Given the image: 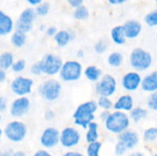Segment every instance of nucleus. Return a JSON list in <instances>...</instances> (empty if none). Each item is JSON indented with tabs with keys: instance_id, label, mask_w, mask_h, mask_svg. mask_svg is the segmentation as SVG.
I'll return each instance as SVG.
<instances>
[{
	"instance_id": "48",
	"label": "nucleus",
	"mask_w": 157,
	"mask_h": 156,
	"mask_svg": "<svg viewBox=\"0 0 157 156\" xmlns=\"http://www.w3.org/2000/svg\"><path fill=\"white\" fill-rule=\"evenodd\" d=\"M31 6H38L40 5V3H42L43 0H27Z\"/></svg>"
},
{
	"instance_id": "37",
	"label": "nucleus",
	"mask_w": 157,
	"mask_h": 156,
	"mask_svg": "<svg viewBox=\"0 0 157 156\" xmlns=\"http://www.w3.org/2000/svg\"><path fill=\"white\" fill-rule=\"evenodd\" d=\"M95 51L98 54H101L103 52H105L108 49V44L105 40H99L98 41L96 44H95V47H94Z\"/></svg>"
},
{
	"instance_id": "15",
	"label": "nucleus",
	"mask_w": 157,
	"mask_h": 156,
	"mask_svg": "<svg viewBox=\"0 0 157 156\" xmlns=\"http://www.w3.org/2000/svg\"><path fill=\"white\" fill-rule=\"evenodd\" d=\"M123 26L128 39L137 38L142 31V24L137 20H128Z\"/></svg>"
},
{
	"instance_id": "29",
	"label": "nucleus",
	"mask_w": 157,
	"mask_h": 156,
	"mask_svg": "<svg viewBox=\"0 0 157 156\" xmlns=\"http://www.w3.org/2000/svg\"><path fill=\"white\" fill-rule=\"evenodd\" d=\"M101 147H102L101 143L98 141L94 143H90L86 149L87 156H99V152H100Z\"/></svg>"
},
{
	"instance_id": "17",
	"label": "nucleus",
	"mask_w": 157,
	"mask_h": 156,
	"mask_svg": "<svg viewBox=\"0 0 157 156\" xmlns=\"http://www.w3.org/2000/svg\"><path fill=\"white\" fill-rule=\"evenodd\" d=\"M142 88L145 92L153 93L157 91V71L146 75L142 82Z\"/></svg>"
},
{
	"instance_id": "54",
	"label": "nucleus",
	"mask_w": 157,
	"mask_h": 156,
	"mask_svg": "<svg viewBox=\"0 0 157 156\" xmlns=\"http://www.w3.org/2000/svg\"><path fill=\"white\" fill-rule=\"evenodd\" d=\"M153 156H157V154H154V155Z\"/></svg>"
},
{
	"instance_id": "41",
	"label": "nucleus",
	"mask_w": 157,
	"mask_h": 156,
	"mask_svg": "<svg viewBox=\"0 0 157 156\" xmlns=\"http://www.w3.org/2000/svg\"><path fill=\"white\" fill-rule=\"evenodd\" d=\"M67 2L72 7H75V8L83 5V0H67Z\"/></svg>"
},
{
	"instance_id": "13",
	"label": "nucleus",
	"mask_w": 157,
	"mask_h": 156,
	"mask_svg": "<svg viewBox=\"0 0 157 156\" xmlns=\"http://www.w3.org/2000/svg\"><path fill=\"white\" fill-rule=\"evenodd\" d=\"M30 107V102L28 97H20L17 99H15L11 106H10V114L13 117H22L25 115Z\"/></svg>"
},
{
	"instance_id": "40",
	"label": "nucleus",
	"mask_w": 157,
	"mask_h": 156,
	"mask_svg": "<svg viewBox=\"0 0 157 156\" xmlns=\"http://www.w3.org/2000/svg\"><path fill=\"white\" fill-rule=\"evenodd\" d=\"M7 108V100L4 97H0V111L1 112H4Z\"/></svg>"
},
{
	"instance_id": "22",
	"label": "nucleus",
	"mask_w": 157,
	"mask_h": 156,
	"mask_svg": "<svg viewBox=\"0 0 157 156\" xmlns=\"http://www.w3.org/2000/svg\"><path fill=\"white\" fill-rule=\"evenodd\" d=\"M37 13H36V9L33 8H27L25 9L19 16L18 20L20 22L26 23V24H31L33 25V21L35 20L36 17H37Z\"/></svg>"
},
{
	"instance_id": "1",
	"label": "nucleus",
	"mask_w": 157,
	"mask_h": 156,
	"mask_svg": "<svg viewBox=\"0 0 157 156\" xmlns=\"http://www.w3.org/2000/svg\"><path fill=\"white\" fill-rule=\"evenodd\" d=\"M98 105L95 101H87L79 105L74 113L75 123L84 129H86L88 125L93 122L95 119V112L98 110Z\"/></svg>"
},
{
	"instance_id": "44",
	"label": "nucleus",
	"mask_w": 157,
	"mask_h": 156,
	"mask_svg": "<svg viewBox=\"0 0 157 156\" xmlns=\"http://www.w3.org/2000/svg\"><path fill=\"white\" fill-rule=\"evenodd\" d=\"M109 115H110V113L109 112V110H104L103 112L100 113V120L105 122L108 120V118L109 117Z\"/></svg>"
},
{
	"instance_id": "9",
	"label": "nucleus",
	"mask_w": 157,
	"mask_h": 156,
	"mask_svg": "<svg viewBox=\"0 0 157 156\" xmlns=\"http://www.w3.org/2000/svg\"><path fill=\"white\" fill-rule=\"evenodd\" d=\"M33 86V80L30 78L17 76L11 83L12 92L19 97H24L31 92Z\"/></svg>"
},
{
	"instance_id": "31",
	"label": "nucleus",
	"mask_w": 157,
	"mask_h": 156,
	"mask_svg": "<svg viewBox=\"0 0 157 156\" xmlns=\"http://www.w3.org/2000/svg\"><path fill=\"white\" fill-rule=\"evenodd\" d=\"M144 139L146 142H154L157 139V128H149L144 132Z\"/></svg>"
},
{
	"instance_id": "18",
	"label": "nucleus",
	"mask_w": 157,
	"mask_h": 156,
	"mask_svg": "<svg viewBox=\"0 0 157 156\" xmlns=\"http://www.w3.org/2000/svg\"><path fill=\"white\" fill-rule=\"evenodd\" d=\"M14 28V23L12 18L5 14L3 11L0 12V35L5 36L9 34Z\"/></svg>"
},
{
	"instance_id": "6",
	"label": "nucleus",
	"mask_w": 157,
	"mask_h": 156,
	"mask_svg": "<svg viewBox=\"0 0 157 156\" xmlns=\"http://www.w3.org/2000/svg\"><path fill=\"white\" fill-rule=\"evenodd\" d=\"M6 137L14 143H19L23 141L27 135V126L21 121H11L4 129Z\"/></svg>"
},
{
	"instance_id": "8",
	"label": "nucleus",
	"mask_w": 157,
	"mask_h": 156,
	"mask_svg": "<svg viewBox=\"0 0 157 156\" xmlns=\"http://www.w3.org/2000/svg\"><path fill=\"white\" fill-rule=\"evenodd\" d=\"M117 89V82L110 74L103 75L96 86V91L100 97H111Z\"/></svg>"
},
{
	"instance_id": "23",
	"label": "nucleus",
	"mask_w": 157,
	"mask_h": 156,
	"mask_svg": "<svg viewBox=\"0 0 157 156\" xmlns=\"http://www.w3.org/2000/svg\"><path fill=\"white\" fill-rule=\"evenodd\" d=\"M88 131L86 134V140L88 143L97 142L98 140V125L96 122H91L88 127Z\"/></svg>"
},
{
	"instance_id": "32",
	"label": "nucleus",
	"mask_w": 157,
	"mask_h": 156,
	"mask_svg": "<svg viewBox=\"0 0 157 156\" xmlns=\"http://www.w3.org/2000/svg\"><path fill=\"white\" fill-rule=\"evenodd\" d=\"M145 23L150 27H156L157 26V10H154L148 13L144 17Z\"/></svg>"
},
{
	"instance_id": "47",
	"label": "nucleus",
	"mask_w": 157,
	"mask_h": 156,
	"mask_svg": "<svg viewBox=\"0 0 157 156\" xmlns=\"http://www.w3.org/2000/svg\"><path fill=\"white\" fill-rule=\"evenodd\" d=\"M111 5H121L125 3L127 0H108Z\"/></svg>"
},
{
	"instance_id": "33",
	"label": "nucleus",
	"mask_w": 157,
	"mask_h": 156,
	"mask_svg": "<svg viewBox=\"0 0 157 156\" xmlns=\"http://www.w3.org/2000/svg\"><path fill=\"white\" fill-rule=\"evenodd\" d=\"M50 10V5L46 2H42L36 7V13L40 17H44L49 13Z\"/></svg>"
},
{
	"instance_id": "51",
	"label": "nucleus",
	"mask_w": 157,
	"mask_h": 156,
	"mask_svg": "<svg viewBox=\"0 0 157 156\" xmlns=\"http://www.w3.org/2000/svg\"><path fill=\"white\" fill-rule=\"evenodd\" d=\"M0 156H13V153H11V152H2Z\"/></svg>"
},
{
	"instance_id": "45",
	"label": "nucleus",
	"mask_w": 157,
	"mask_h": 156,
	"mask_svg": "<svg viewBox=\"0 0 157 156\" xmlns=\"http://www.w3.org/2000/svg\"><path fill=\"white\" fill-rule=\"evenodd\" d=\"M33 156H52L49 152L45 151V150H40L38 152H36Z\"/></svg>"
},
{
	"instance_id": "24",
	"label": "nucleus",
	"mask_w": 157,
	"mask_h": 156,
	"mask_svg": "<svg viewBox=\"0 0 157 156\" xmlns=\"http://www.w3.org/2000/svg\"><path fill=\"white\" fill-rule=\"evenodd\" d=\"M14 56L10 52H3L0 55V69L8 70L14 63Z\"/></svg>"
},
{
	"instance_id": "35",
	"label": "nucleus",
	"mask_w": 157,
	"mask_h": 156,
	"mask_svg": "<svg viewBox=\"0 0 157 156\" xmlns=\"http://www.w3.org/2000/svg\"><path fill=\"white\" fill-rule=\"evenodd\" d=\"M15 28H16V30L22 31L24 33H28L31 30L32 25L31 24H26V23H23V22H20L19 20H17L16 25H15Z\"/></svg>"
},
{
	"instance_id": "4",
	"label": "nucleus",
	"mask_w": 157,
	"mask_h": 156,
	"mask_svg": "<svg viewBox=\"0 0 157 156\" xmlns=\"http://www.w3.org/2000/svg\"><path fill=\"white\" fill-rule=\"evenodd\" d=\"M82 64L76 61H67L63 63L60 71V77L64 82L77 81L82 75Z\"/></svg>"
},
{
	"instance_id": "5",
	"label": "nucleus",
	"mask_w": 157,
	"mask_h": 156,
	"mask_svg": "<svg viewBox=\"0 0 157 156\" xmlns=\"http://www.w3.org/2000/svg\"><path fill=\"white\" fill-rule=\"evenodd\" d=\"M62 85L54 79L47 80L39 87V93L42 98L47 101H54L59 98L61 95Z\"/></svg>"
},
{
	"instance_id": "14",
	"label": "nucleus",
	"mask_w": 157,
	"mask_h": 156,
	"mask_svg": "<svg viewBox=\"0 0 157 156\" xmlns=\"http://www.w3.org/2000/svg\"><path fill=\"white\" fill-rule=\"evenodd\" d=\"M119 142L123 143L128 150L134 148L139 143L138 134L132 131H125L119 134Z\"/></svg>"
},
{
	"instance_id": "50",
	"label": "nucleus",
	"mask_w": 157,
	"mask_h": 156,
	"mask_svg": "<svg viewBox=\"0 0 157 156\" xmlns=\"http://www.w3.org/2000/svg\"><path fill=\"white\" fill-rule=\"evenodd\" d=\"M13 156H26V154L22 151H17L13 153Z\"/></svg>"
},
{
	"instance_id": "55",
	"label": "nucleus",
	"mask_w": 157,
	"mask_h": 156,
	"mask_svg": "<svg viewBox=\"0 0 157 156\" xmlns=\"http://www.w3.org/2000/svg\"><path fill=\"white\" fill-rule=\"evenodd\" d=\"M156 38H157V35H156Z\"/></svg>"
},
{
	"instance_id": "10",
	"label": "nucleus",
	"mask_w": 157,
	"mask_h": 156,
	"mask_svg": "<svg viewBox=\"0 0 157 156\" xmlns=\"http://www.w3.org/2000/svg\"><path fill=\"white\" fill-rule=\"evenodd\" d=\"M81 140L80 133L77 130L68 127L63 130L60 136V143L65 148H72L76 146Z\"/></svg>"
},
{
	"instance_id": "42",
	"label": "nucleus",
	"mask_w": 157,
	"mask_h": 156,
	"mask_svg": "<svg viewBox=\"0 0 157 156\" xmlns=\"http://www.w3.org/2000/svg\"><path fill=\"white\" fill-rule=\"evenodd\" d=\"M58 31H57V29L55 28V27H49L48 29H47V30H46V34L48 35V36H50V37H52V36H55L56 35V33H57Z\"/></svg>"
},
{
	"instance_id": "49",
	"label": "nucleus",
	"mask_w": 157,
	"mask_h": 156,
	"mask_svg": "<svg viewBox=\"0 0 157 156\" xmlns=\"http://www.w3.org/2000/svg\"><path fill=\"white\" fill-rule=\"evenodd\" d=\"M6 79V72L3 69H0V82L3 83Z\"/></svg>"
},
{
	"instance_id": "2",
	"label": "nucleus",
	"mask_w": 157,
	"mask_h": 156,
	"mask_svg": "<svg viewBox=\"0 0 157 156\" xmlns=\"http://www.w3.org/2000/svg\"><path fill=\"white\" fill-rule=\"evenodd\" d=\"M106 129L115 134H121L128 130L130 126V118L124 111L116 110L110 113L108 120L105 121Z\"/></svg>"
},
{
	"instance_id": "56",
	"label": "nucleus",
	"mask_w": 157,
	"mask_h": 156,
	"mask_svg": "<svg viewBox=\"0 0 157 156\" xmlns=\"http://www.w3.org/2000/svg\"><path fill=\"white\" fill-rule=\"evenodd\" d=\"M156 3H157V0H156Z\"/></svg>"
},
{
	"instance_id": "26",
	"label": "nucleus",
	"mask_w": 157,
	"mask_h": 156,
	"mask_svg": "<svg viewBox=\"0 0 157 156\" xmlns=\"http://www.w3.org/2000/svg\"><path fill=\"white\" fill-rule=\"evenodd\" d=\"M131 119L135 121V122H139L141 121L142 120L145 119L148 115V112L146 109L143 108H132L131 111Z\"/></svg>"
},
{
	"instance_id": "43",
	"label": "nucleus",
	"mask_w": 157,
	"mask_h": 156,
	"mask_svg": "<svg viewBox=\"0 0 157 156\" xmlns=\"http://www.w3.org/2000/svg\"><path fill=\"white\" fill-rule=\"evenodd\" d=\"M44 117H45V119H46L47 120H53V118H54V112H53L52 110H47V111L45 112Z\"/></svg>"
},
{
	"instance_id": "36",
	"label": "nucleus",
	"mask_w": 157,
	"mask_h": 156,
	"mask_svg": "<svg viewBox=\"0 0 157 156\" xmlns=\"http://www.w3.org/2000/svg\"><path fill=\"white\" fill-rule=\"evenodd\" d=\"M26 67V63L24 60H18L17 62H15L11 67L12 71L15 72V73H20L22 72Z\"/></svg>"
},
{
	"instance_id": "11",
	"label": "nucleus",
	"mask_w": 157,
	"mask_h": 156,
	"mask_svg": "<svg viewBox=\"0 0 157 156\" xmlns=\"http://www.w3.org/2000/svg\"><path fill=\"white\" fill-rule=\"evenodd\" d=\"M60 136L59 131L55 128L50 127L44 130L40 136V143L45 148H53L60 143Z\"/></svg>"
},
{
	"instance_id": "52",
	"label": "nucleus",
	"mask_w": 157,
	"mask_h": 156,
	"mask_svg": "<svg viewBox=\"0 0 157 156\" xmlns=\"http://www.w3.org/2000/svg\"><path fill=\"white\" fill-rule=\"evenodd\" d=\"M130 156H144V154H142V153H133V154H132Z\"/></svg>"
},
{
	"instance_id": "27",
	"label": "nucleus",
	"mask_w": 157,
	"mask_h": 156,
	"mask_svg": "<svg viewBox=\"0 0 157 156\" xmlns=\"http://www.w3.org/2000/svg\"><path fill=\"white\" fill-rule=\"evenodd\" d=\"M123 62V56L121 53L120 52H112L109 55L108 57V63L110 65V66H113V67H119L121 65Z\"/></svg>"
},
{
	"instance_id": "34",
	"label": "nucleus",
	"mask_w": 157,
	"mask_h": 156,
	"mask_svg": "<svg viewBox=\"0 0 157 156\" xmlns=\"http://www.w3.org/2000/svg\"><path fill=\"white\" fill-rule=\"evenodd\" d=\"M147 106L150 109L157 111V91L153 92L147 100Z\"/></svg>"
},
{
	"instance_id": "30",
	"label": "nucleus",
	"mask_w": 157,
	"mask_h": 156,
	"mask_svg": "<svg viewBox=\"0 0 157 156\" xmlns=\"http://www.w3.org/2000/svg\"><path fill=\"white\" fill-rule=\"evenodd\" d=\"M98 105L104 110H110L112 108H114V105L112 101L109 98V97H100L98 98Z\"/></svg>"
},
{
	"instance_id": "3",
	"label": "nucleus",
	"mask_w": 157,
	"mask_h": 156,
	"mask_svg": "<svg viewBox=\"0 0 157 156\" xmlns=\"http://www.w3.org/2000/svg\"><path fill=\"white\" fill-rule=\"evenodd\" d=\"M153 63L152 55L144 49H134L130 55V63L132 67L139 72L147 70Z\"/></svg>"
},
{
	"instance_id": "12",
	"label": "nucleus",
	"mask_w": 157,
	"mask_h": 156,
	"mask_svg": "<svg viewBox=\"0 0 157 156\" xmlns=\"http://www.w3.org/2000/svg\"><path fill=\"white\" fill-rule=\"evenodd\" d=\"M142 76L137 72H129L121 79L122 87L127 91H135L142 86Z\"/></svg>"
},
{
	"instance_id": "28",
	"label": "nucleus",
	"mask_w": 157,
	"mask_h": 156,
	"mask_svg": "<svg viewBox=\"0 0 157 156\" xmlns=\"http://www.w3.org/2000/svg\"><path fill=\"white\" fill-rule=\"evenodd\" d=\"M89 17V11L85 6H80L74 11V17L77 20H85Z\"/></svg>"
},
{
	"instance_id": "21",
	"label": "nucleus",
	"mask_w": 157,
	"mask_h": 156,
	"mask_svg": "<svg viewBox=\"0 0 157 156\" xmlns=\"http://www.w3.org/2000/svg\"><path fill=\"white\" fill-rule=\"evenodd\" d=\"M85 76L93 82L99 81L100 78L102 77V72L99 68H98L95 65H90L86 68L85 70Z\"/></svg>"
},
{
	"instance_id": "25",
	"label": "nucleus",
	"mask_w": 157,
	"mask_h": 156,
	"mask_svg": "<svg viewBox=\"0 0 157 156\" xmlns=\"http://www.w3.org/2000/svg\"><path fill=\"white\" fill-rule=\"evenodd\" d=\"M11 42L17 48L22 47L26 42V33L16 30L11 37Z\"/></svg>"
},
{
	"instance_id": "53",
	"label": "nucleus",
	"mask_w": 157,
	"mask_h": 156,
	"mask_svg": "<svg viewBox=\"0 0 157 156\" xmlns=\"http://www.w3.org/2000/svg\"><path fill=\"white\" fill-rule=\"evenodd\" d=\"M78 57H83V55H84V52H83V51H78Z\"/></svg>"
},
{
	"instance_id": "46",
	"label": "nucleus",
	"mask_w": 157,
	"mask_h": 156,
	"mask_svg": "<svg viewBox=\"0 0 157 156\" xmlns=\"http://www.w3.org/2000/svg\"><path fill=\"white\" fill-rule=\"evenodd\" d=\"M62 156H84L82 154L78 153V152H67L65 154H63Z\"/></svg>"
},
{
	"instance_id": "39",
	"label": "nucleus",
	"mask_w": 157,
	"mask_h": 156,
	"mask_svg": "<svg viewBox=\"0 0 157 156\" xmlns=\"http://www.w3.org/2000/svg\"><path fill=\"white\" fill-rule=\"evenodd\" d=\"M31 73L35 75H40L42 73V70H41V67H40V62H37L35 63L32 66H31V69H30Z\"/></svg>"
},
{
	"instance_id": "38",
	"label": "nucleus",
	"mask_w": 157,
	"mask_h": 156,
	"mask_svg": "<svg viewBox=\"0 0 157 156\" xmlns=\"http://www.w3.org/2000/svg\"><path fill=\"white\" fill-rule=\"evenodd\" d=\"M127 151H128V149H127V147L123 143H121V142L117 143V144L115 146V154H116V155H123Z\"/></svg>"
},
{
	"instance_id": "16",
	"label": "nucleus",
	"mask_w": 157,
	"mask_h": 156,
	"mask_svg": "<svg viewBox=\"0 0 157 156\" xmlns=\"http://www.w3.org/2000/svg\"><path fill=\"white\" fill-rule=\"evenodd\" d=\"M133 108V98L130 95H123L114 104V109L120 111H131Z\"/></svg>"
},
{
	"instance_id": "19",
	"label": "nucleus",
	"mask_w": 157,
	"mask_h": 156,
	"mask_svg": "<svg viewBox=\"0 0 157 156\" xmlns=\"http://www.w3.org/2000/svg\"><path fill=\"white\" fill-rule=\"evenodd\" d=\"M75 37L73 31L70 30H59L54 36V40L60 47H65Z\"/></svg>"
},
{
	"instance_id": "20",
	"label": "nucleus",
	"mask_w": 157,
	"mask_h": 156,
	"mask_svg": "<svg viewBox=\"0 0 157 156\" xmlns=\"http://www.w3.org/2000/svg\"><path fill=\"white\" fill-rule=\"evenodd\" d=\"M111 39L114 43L118 45H122L126 42V40L128 39L125 33L124 26H116L111 30Z\"/></svg>"
},
{
	"instance_id": "7",
	"label": "nucleus",
	"mask_w": 157,
	"mask_h": 156,
	"mask_svg": "<svg viewBox=\"0 0 157 156\" xmlns=\"http://www.w3.org/2000/svg\"><path fill=\"white\" fill-rule=\"evenodd\" d=\"M42 73L47 75H55L60 73L63 64L62 59L54 54H46L41 61H40Z\"/></svg>"
}]
</instances>
